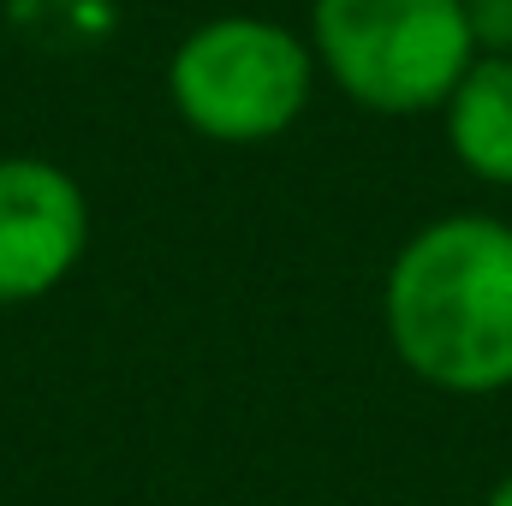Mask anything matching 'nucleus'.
I'll return each mask as SVG.
<instances>
[{"label": "nucleus", "instance_id": "obj_1", "mask_svg": "<svg viewBox=\"0 0 512 506\" xmlns=\"http://www.w3.org/2000/svg\"><path fill=\"white\" fill-rule=\"evenodd\" d=\"M399 364L441 393L512 387V227L495 215H441L411 233L382 286Z\"/></svg>", "mask_w": 512, "mask_h": 506}, {"label": "nucleus", "instance_id": "obj_2", "mask_svg": "<svg viewBox=\"0 0 512 506\" xmlns=\"http://www.w3.org/2000/svg\"><path fill=\"white\" fill-rule=\"evenodd\" d=\"M310 48L370 114L447 108L477 60L465 0H310Z\"/></svg>", "mask_w": 512, "mask_h": 506}, {"label": "nucleus", "instance_id": "obj_3", "mask_svg": "<svg viewBox=\"0 0 512 506\" xmlns=\"http://www.w3.org/2000/svg\"><path fill=\"white\" fill-rule=\"evenodd\" d=\"M316 84V48L274 18H209L167 60V96L215 143H268L292 126Z\"/></svg>", "mask_w": 512, "mask_h": 506}, {"label": "nucleus", "instance_id": "obj_4", "mask_svg": "<svg viewBox=\"0 0 512 506\" xmlns=\"http://www.w3.org/2000/svg\"><path fill=\"white\" fill-rule=\"evenodd\" d=\"M90 245V203L78 179L42 155L0 161V304L54 292Z\"/></svg>", "mask_w": 512, "mask_h": 506}, {"label": "nucleus", "instance_id": "obj_5", "mask_svg": "<svg viewBox=\"0 0 512 506\" xmlns=\"http://www.w3.org/2000/svg\"><path fill=\"white\" fill-rule=\"evenodd\" d=\"M441 114H447V143L459 167L477 173L483 185L512 191V60L477 54Z\"/></svg>", "mask_w": 512, "mask_h": 506}, {"label": "nucleus", "instance_id": "obj_6", "mask_svg": "<svg viewBox=\"0 0 512 506\" xmlns=\"http://www.w3.org/2000/svg\"><path fill=\"white\" fill-rule=\"evenodd\" d=\"M465 24H471L477 54L512 60V0H465Z\"/></svg>", "mask_w": 512, "mask_h": 506}, {"label": "nucleus", "instance_id": "obj_7", "mask_svg": "<svg viewBox=\"0 0 512 506\" xmlns=\"http://www.w3.org/2000/svg\"><path fill=\"white\" fill-rule=\"evenodd\" d=\"M483 506H512V471L495 483V489H489V501H483Z\"/></svg>", "mask_w": 512, "mask_h": 506}]
</instances>
